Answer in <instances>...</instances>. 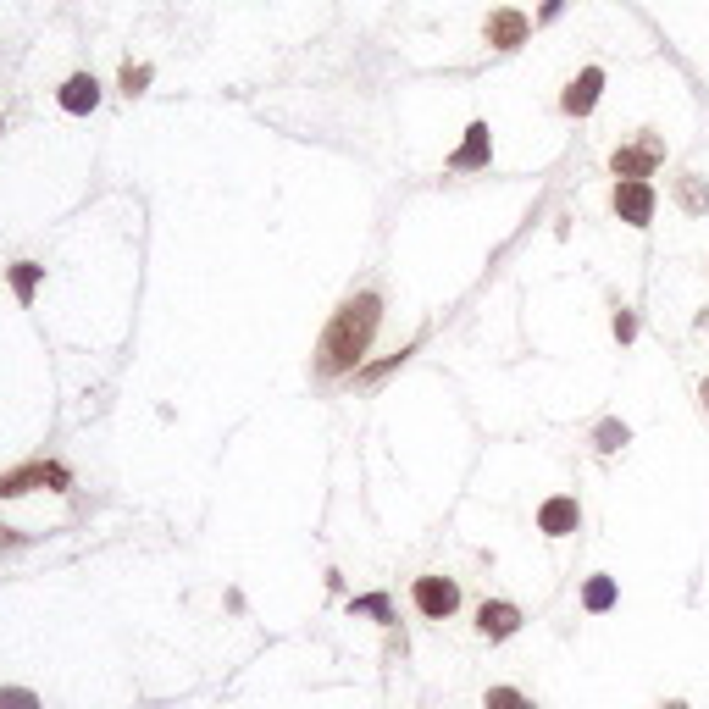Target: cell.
Instances as JSON below:
<instances>
[{
	"instance_id": "6da1fadb",
	"label": "cell",
	"mask_w": 709,
	"mask_h": 709,
	"mask_svg": "<svg viewBox=\"0 0 709 709\" xmlns=\"http://www.w3.org/2000/svg\"><path fill=\"white\" fill-rule=\"evenodd\" d=\"M377 322H383V300H377V294H355V300H344L333 311V322H327L322 344H316V372H322V377L355 372L361 355L372 349Z\"/></svg>"
},
{
	"instance_id": "7a4b0ae2",
	"label": "cell",
	"mask_w": 709,
	"mask_h": 709,
	"mask_svg": "<svg viewBox=\"0 0 709 709\" xmlns=\"http://www.w3.org/2000/svg\"><path fill=\"white\" fill-rule=\"evenodd\" d=\"M615 217L632 222V228H649V222H654V189H649V178H621V183H615Z\"/></svg>"
},
{
	"instance_id": "3957f363",
	"label": "cell",
	"mask_w": 709,
	"mask_h": 709,
	"mask_svg": "<svg viewBox=\"0 0 709 709\" xmlns=\"http://www.w3.org/2000/svg\"><path fill=\"white\" fill-rule=\"evenodd\" d=\"M410 599H416V610H421V615H433V621H444V615H455L460 588H455L449 577H416Z\"/></svg>"
},
{
	"instance_id": "277c9868",
	"label": "cell",
	"mask_w": 709,
	"mask_h": 709,
	"mask_svg": "<svg viewBox=\"0 0 709 709\" xmlns=\"http://www.w3.org/2000/svg\"><path fill=\"white\" fill-rule=\"evenodd\" d=\"M28 488H67V471H61V466H45V460H34V466L6 471V477H0V499H17V493H28Z\"/></svg>"
},
{
	"instance_id": "5b68a950",
	"label": "cell",
	"mask_w": 709,
	"mask_h": 709,
	"mask_svg": "<svg viewBox=\"0 0 709 709\" xmlns=\"http://www.w3.org/2000/svg\"><path fill=\"white\" fill-rule=\"evenodd\" d=\"M660 156H665V150H660V139L649 133L643 145H632V150H615V156H610V167H615V178H649V172L660 167Z\"/></svg>"
},
{
	"instance_id": "8992f818",
	"label": "cell",
	"mask_w": 709,
	"mask_h": 709,
	"mask_svg": "<svg viewBox=\"0 0 709 709\" xmlns=\"http://www.w3.org/2000/svg\"><path fill=\"white\" fill-rule=\"evenodd\" d=\"M577 521H582L577 499H549V505L538 510V527L549 532V538H565V532H577Z\"/></svg>"
},
{
	"instance_id": "52a82bcc",
	"label": "cell",
	"mask_w": 709,
	"mask_h": 709,
	"mask_svg": "<svg viewBox=\"0 0 709 709\" xmlns=\"http://www.w3.org/2000/svg\"><path fill=\"white\" fill-rule=\"evenodd\" d=\"M488 45H499V50L527 45V17L521 12H493L488 17Z\"/></svg>"
},
{
	"instance_id": "ba28073f",
	"label": "cell",
	"mask_w": 709,
	"mask_h": 709,
	"mask_svg": "<svg viewBox=\"0 0 709 709\" xmlns=\"http://www.w3.org/2000/svg\"><path fill=\"white\" fill-rule=\"evenodd\" d=\"M599 89H604V73H599V67H588V73H582L577 84L565 89V100H560V106L571 111V117H588V111H593V100H599Z\"/></svg>"
},
{
	"instance_id": "9c48e42d",
	"label": "cell",
	"mask_w": 709,
	"mask_h": 709,
	"mask_svg": "<svg viewBox=\"0 0 709 709\" xmlns=\"http://www.w3.org/2000/svg\"><path fill=\"white\" fill-rule=\"evenodd\" d=\"M488 156H493L488 122H471V128H466V145L455 150V167H460V172H471V167H488Z\"/></svg>"
},
{
	"instance_id": "30bf717a",
	"label": "cell",
	"mask_w": 709,
	"mask_h": 709,
	"mask_svg": "<svg viewBox=\"0 0 709 709\" xmlns=\"http://www.w3.org/2000/svg\"><path fill=\"white\" fill-rule=\"evenodd\" d=\"M477 626H482L488 637H510V632L521 626V610H516V604H499V599H493V604H482V610H477Z\"/></svg>"
},
{
	"instance_id": "8fae6325",
	"label": "cell",
	"mask_w": 709,
	"mask_h": 709,
	"mask_svg": "<svg viewBox=\"0 0 709 709\" xmlns=\"http://www.w3.org/2000/svg\"><path fill=\"white\" fill-rule=\"evenodd\" d=\"M61 106L67 111H95L100 106V84L89 73H73L67 84H61Z\"/></svg>"
},
{
	"instance_id": "7c38bea8",
	"label": "cell",
	"mask_w": 709,
	"mask_h": 709,
	"mask_svg": "<svg viewBox=\"0 0 709 709\" xmlns=\"http://www.w3.org/2000/svg\"><path fill=\"white\" fill-rule=\"evenodd\" d=\"M582 604H588L593 615H599V610H610V604H615V582H610V577H593L588 588H582Z\"/></svg>"
},
{
	"instance_id": "4fadbf2b",
	"label": "cell",
	"mask_w": 709,
	"mask_h": 709,
	"mask_svg": "<svg viewBox=\"0 0 709 709\" xmlns=\"http://www.w3.org/2000/svg\"><path fill=\"white\" fill-rule=\"evenodd\" d=\"M12 289H17V300H34V289H39V266L34 261H17L12 266Z\"/></svg>"
},
{
	"instance_id": "5bb4252c",
	"label": "cell",
	"mask_w": 709,
	"mask_h": 709,
	"mask_svg": "<svg viewBox=\"0 0 709 709\" xmlns=\"http://www.w3.org/2000/svg\"><path fill=\"white\" fill-rule=\"evenodd\" d=\"M488 709H532V698H521L516 687H488Z\"/></svg>"
},
{
	"instance_id": "9a60e30c",
	"label": "cell",
	"mask_w": 709,
	"mask_h": 709,
	"mask_svg": "<svg viewBox=\"0 0 709 709\" xmlns=\"http://www.w3.org/2000/svg\"><path fill=\"white\" fill-rule=\"evenodd\" d=\"M0 709H39V698L28 687H0Z\"/></svg>"
},
{
	"instance_id": "2e32d148",
	"label": "cell",
	"mask_w": 709,
	"mask_h": 709,
	"mask_svg": "<svg viewBox=\"0 0 709 709\" xmlns=\"http://www.w3.org/2000/svg\"><path fill=\"white\" fill-rule=\"evenodd\" d=\"M682 205H687V211H704V205H709V194H704V183H698V178H682Z\"/></svg>"
},
{
	"instance_id": "e0dca14e",
	"label": "cell",
	"mask_w": 709,
	"mask_h": 709,
	"mask_svg": "<svg viewBox=\"0 0 709 709\" xmlns=\"http://www.w3.org/2000/svg\"><path fill=\"white\" fill-rule=\"evenodd\" d=\"M145 84H150V67H122V89L128 95H145Z\"/></svg>"
},
{
	"instance_id": "ac0fdd59",
	"label": "cell",
	"mask_w": 709,
	"mask_h": 709,
	"mask_svg": "<svg viewBox=\"0 0 709 709\" xmlns=\"http://www.w3.org/2000/svg\"><path fill=\"white\" fill-rule=\"evenodd\" d=\"M626 444V427H621V421H604V427H599V449H621Z\"/></svg>"
},
{
	"instance_id": "d6986e66",
	"label": "cell",
	"mask_w": 709,
	"mask_h": 709,
	"mask_svg": "<svg viewBox=\"0 0 709 709\" xmlns=\"http://www.w3.org/2000/svg\"><path fill=\"white\" fill-rule=\"evenodd\" d=\"M355 610L377 615V621H388V615H394V610H388V599H383V593H372V599H355Z\"/></svg>"
},
{
	"instance_id": "ffe728a7",
	"label": "cell",
	"mask_w": 709,
	"mask_h": 709,
	"mask_svg": "<svg viewBox=\"0 0 709 709\" xmlns=\"http://www.w3.org/2000/svg\"><path fill=\"white\" fill-rule=\"evenodd\" d=\"M615 338H621V344H626V338H637V316H632V311L615 316Z\"/></svg>"
},
{
	"instance_id": "44dd1931",
	"label": "cell",
	"mask_w": 709,
	"mask_h": 709,
	"mask_svg": "<svg viewBox=\"0 0 709 709\" xmlns=\"http://www.w3.org/2000/svg\"><path fill=\"white\" fill-rule=\"evenodd\" d=\"M665 709H687V704H682V698H671V704H665Z\"/></svg>"
},
{
	"instance_id": "7402d4cb",
	"label": "cell",
	"mask_w": 709,
	"mask_h": 709,
	"mask_svg": "<svg viewBox=\"0 0 709 709\" xmlns=\"http://www.w3.org/2000/svg\"><path fill=\"white\" fill-rule=\"evenodd\" d=\"M704 405H709V377H704Z\"/></svg>"
}]
</instances>
